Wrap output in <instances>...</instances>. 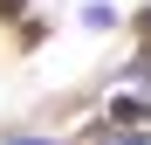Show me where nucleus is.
Listing matches in <instances>:
<instances>
[{
  "label": "nucleus",
  "instance_id": "1",
  "mask_svg": "<svg viewBox=\"0 0 151 145\" xmlns=\"http://www.w3.org/2000/svg\"><path fill=\"white\" fill-rule=\"evenodd\" d=\"M83 28H96V35L117 28V7H110V0H89V7H83Z\"/></svg>",
  "mask_w": 151,
  "mask_h": 145
},
{
  "label": "nucleus",
  "instance_id": "4",
  "mask_svg": "<svg viewBox=\"0 0 151 145\" xmlns=\"http://www.w3.org/2000/svg\"><path fill=\"white\" fill-rule=\"evenodd\" d=\"M0 145H62V138H0Z\"/></svg>",
  "mask_w": 151,
  "mask_h": 145
},
{
  "label": "nucleus",
  "instance_id": "3",
  "mask_svg": "<svg viewBox=\"0 0 151 145\" xmlns=\"http://www.w3.org/2000/svg\"><path fill=\"white\" fill-rule=\"evenodd\" d=\"M137 42H144V48H151V7H144V14H137Z\"/></svg>",
  "mask_w": 151,
  "mask_h": 145
},
{
  "label": "nucleus",
  "instance_id": "2",
  "mask_svg": "<svg viewBox=\"0 0 151 145\" xmlns=\"http://www.w3.org/2000/svg\"><path fill=\"white\" fill-rule=\"evenodd\" d=\"M110 145H151V131L144 125H124V138H110Z\"/></svg>",
  "mask_w": 151,
  "mask_h": 145
}]
</instances>
